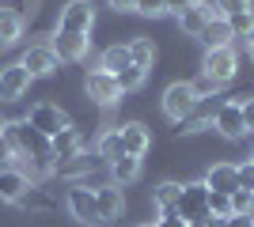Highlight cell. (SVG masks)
I'll use <instances>...</instances> for the list:
<instances>
[{
    "instance_id": "1",
    "label": "cell",
    "mask_w": 254,
    "mask_h": 227,
    "mask_svg": "<svg viewBox=\"0 0 254 227\" xmlns=\"http://www.w3.org/2000/svg\"><path fill=\"white\" fill-rule=\"evenodd\" d=\"M0 133L8 136V144H11L15 155H27V159H31L34 174H53V148L38 129H31L27 121H4Z\"/></svg>"
},
{
    "instance_id": "2",
    "label": "cell",
    "mask_w": 254,
    "mask_h": 227,
    "mask_svg": "<svg viewBox=\"0 0 254 227\" xmlns=\"http://www.w3.org/2000/svg\"><path fill=\"white\" fill-rule=\"evenodd\" d=\"M179 216L186 220V227H201L205 220H209V189H205V182L182 185V193H179Z\"/></svg>"
},
{
    "instance_id": "3",
    "label": "cell",
    "mask_w": 254,
    "mask_h": 227,
    "mask_svg": "<svg viewBox=\"0 0 254 227\" xmlns=\"http://www.w3.org/2000/svg\"><path fill=\"white\" fill-rule=\"evenodd\" d=\"M23 121H27L31 129H38L46 140H53L61 129H68V125H72V121H68V114H64L61 106H53V102H38V106H31V114H27Z\"/></svg>"
},
{
    "instance_id": "4",
    "label": "cell",
    "mask_w": 254,
    "mask_h": 227,
    "mask_svg": "<svg viewBox=\"0 0 254 227\" xmlns=\"http://www.w3.org/2000/svg\"><path fill=\"white\" fill-rule=\"evenodd\" d=\"M64 205H68V212H72L80 224H87V227H103V216H99L95 189H91V185H72V189H68V197H64Z\"/></svg>"
},
{
    "instance_id": "5",
    "label": "cell",
    "mask_w": 254,
    "mask_h": 227,
    "mask_svg": "<svg viewBox=\"0 0 254 227\" xmlns=\"http://www.w3.org/2000/svg\"><path fill=\"white\" fill-rule=\"evenodd\" d=\"M235 68H239V61H235L232 45H228V49H205L201 72H205V80H212L216 87L228 84V80H235Z\"/></svg>"
},
{
    "instance_id": "6",
    "label": "cell",
    "mask_w": 254,
    "mask_h": 227,
    "mask_svg": "<svg viewBox=\"0 0 254 227\" xmlns=\"http://www.w3.org/2000/svg\"><path fill=\"white\" fill-rule=\"evenodd\" d=\"M84 91H87V98H91V102H99V106H114L118 98L126 95V91H122V84H118V76L103 72V68L87 72V84H84Z\"/></svg>"
},
{
    "instance_id": "7",
    "label": "cell",
    "mask_w": 254,
    "mask_h": 227,
    "mask_svg": "<svg viewBox=\"0 0 254 227\" xmlns=\"http://www.w3.org/2000/svg\"><path fill=\"white\" fill-rule=\"evenodd\" d=\"M193 106H197V91H193V84H171L167 91H163V114H167L175 125H179Z\"/></svg>"
},
{
    "instance_id": "8",
    "label": "cell",
    "mask_w": 254,
    "mask_h": 227,
    "mask_svg": "<svg viewBox=\"0 0 254 227\" xmlns=\"http://www.w3.org/2000/svg\"><path fill=\"white\" fill-rule=\"evenodd\" d=\"M91 27H95V8H91V0H68L61 8V31L91 34Z\"/></svg>"
},
{
    "instance_id": "9",
    "label": "cell",
    "mask_w": 254,
    "mask_h": 227,
    "mask_svg": "<svg viewBox=\"0 0 254 227\" xmlns=\"http://www.w3.org/2000/svg\"><path fill=\"white\" fill-rule=\"evenodd\" d=\"M87 45H91V38H87V34L61 31V27H57V34H53L50 49L57 53V61H84V57H87Z\"/></svg>"
},
{
    "instance_id": "10",
    "label": "cell",
    "mask_w": 254,
    "mask_h": 227,
    "mask_svg": "<svg viewBox=\"0 0 254 227\" xmlns=\"http://www.w3.org/2000/svg\"><path fill=\"white\" fill-rule=\"evenodd\" d=\"M220 106H224V98H197V106L186 114V118L179 121V133H201V129H209L212 121H216V114H220Z\"/></svg>"
},
{
    "instance_id": "11",
    "label": "cell",
    "mask_w": 254,
    "mask_h": 227,
    "mask_svg": "<svg viewBox=\"0 0 254 227\" xmlns=\"http://www.w3.org/2000/svg\"><path fill=\"white\" fill-rule=\"evenodd\" d=\"M31 87V72L15 61V65H4L0 68V102H15V98L27 95Z\"/></svg>"
},
{
    "instance_id": "12",
    "label": "cell",
    "mask_w": 254,
    "mask_h": 227,
    "mask_svg": "<svg viewBox=\"0 0 254 227\" xmlns=\"http://www.w3.org/2000/svg\"><path fill=\"white\" fill-rule=\"evenodd\" d=\"M216 133L220 136H228V140H243L247 136V125H243V102H235V98H228L220 106V114H216Z\"/></svg>"
},
{
    "instance_id": "13",
    "label": "cell",
    "mask_w": 254,
    "mask_h": 227,
    "mask_svg": "<svg viewBox=\"0 0 254 227\" xmlns=\"http://www.w3.org/2000/svg\"><path fill=\"white\" fill-rule=\"evenodd\" d=\"M19 65L31 72V80H38V76H53L57 68H61V61H57V53H53L50 45H31V49L23 53Z\"/></svg>"
},
{
    "instance_id": "14",
    "label": "cell",
    "mask_w": 254,
    "mask_h": 227,
    "mask_svg": "<svg viewBox=\"0 0 254 227\" xmlns=\"http://www.w3.org/2000/svg\"><path fill=\"white\" fill-rule=\"evenodd\" d=\"M205 189H209V193L232 197L235 189H239V171H235L232 163H216V167H209V174H205Z\"/></svg>"
},
{
    "instance_id": "15",
    "label": "cell",
    "mask_w": 254,
    "mask_h": 227,
    "mask_svg": "<svg viewBox=\"0 0 254 227\" xmlns=\"http://www.w3.org/2000/svg\"><path fill=\"white\" fill-rule=\"evenodd\" d=\"M31 189H34V185H31V178H27L23 171H0V201L19 205Z\"/></svg>"
},
{
    "instance_id": "16",
    "label": "cell",
    "mask_w": 254,
    "mask_h": 227,
    "mask_svg": "<svg viewBox=\"0 0 254 227\" xmlns=\"http://www.w3.org/2000/svg\"><path fill=\"white\" fill-rule=\"evenodd\" d=\"M216 15H220V11L212 8V4H205V0H197L193 8H186V11H182V15H179V27H182V31H186V34H193V38H197V34L205 31V23H212V19H216Z\"/></svg>"
},
{
    "instance_id": "17",
    "label": "cell",
    "mask_w": 254,
    "mask_h": 227,
    "mask_svg": "<svg viewBox=\"0 0 254 227\" xmlns=\"http://www.w3.org/2000/svg\"><path fill=\"white\" fill-rule=\"evenodd\" d=\"M95 205H99V216H103V224L118 220V216H122V185H114V182L95 185Z\"/></svg>"
},
{
    "instance_id": "18",
    "label": "cell",
    "mask_w": 254,
    "mask_h": 227,
    "mask_svg": "<svg viewBox=\"0 0 254 227\" xmlns=\"http://www.w3.org/2000/svg\"><path fill=\"white\" fill-rule=\"evenodd\" d=\"M50 148H53V167H57V163H64V159H76V155H80V148H84V140H80V133L68 125V129H61V133L50 140Z\"/></svg>"
},
{
    "instance_id": "19",
    "label": "cell",
    "mask_w": 254,
    "mask_h": 227,
    "mask_svg": "<svg viewBox=\"0 0 254 227\" xmlns=\"http://www.w3.org/2000/svg\"><path fill=\"white\" fill-rule=\"evenodd\" d=\"M118 133H122V148H126V155H144L148 151V144H152V136H148V129L140 125V121H129V125H118Z\"/></svg>"
},
{
    "instance_id": "20",
    "label": "cell",
    "mask_w": 254,
    "mask_h": 227,
    "mask_svg": "<svg viewBox=\"0 0 254 227\" xmlns=\"http://www.w3.org/2000/svg\"><path fill=\"white\" fill-rule=\"evenodd\" d=\"M205 42V49H228L232 45V27H228V19L224 15H216L212 23H205V31L197 34Z\"/></svg>"
},
{
    "instance_id": "21",
    "label": "cell",
    "mask_w": 254,
    "mask_h": 227,
    "mask_svg": "<svg viewBox=\"0 0 254 227\" xmlns=\"http://www.w3.org/2000/svg\"><path fill=\"white\" fill-rule=\"evenodd\" d=\"M133 65V57H129V42L122 45H106L103 49V61H99V68H103V72H110V76H118V72H126V68Z\"/></svg>"
},
{
    "instance_id": "22",
    "label": "cell",
    "mask_w": 254,
    "mask_h": 227,
    "mask_svg": "<svg viewBox=\"0 0 254 227\" xmlns=\"http://www.w3.org/2000/svg\"><path fill=\"white\" fill-rule=\"evenodd\" d=\"M179 193H182V185H179V182H159L156 189H152V201H156L159 216H167V212H179Z\"/></svg>"
},
{
    "instance_id": "23",
    "label": "cell",
    "mask_w": 254,
    "mask_h": 227,
    "mask_svg": "<svg viewBox=\"0 0 254 227\" xmlns=\"http://www.w3.org/2000/svg\"><path fill=\"white\" fill-rule=\"evenodd\" d=\"M23 38V15L15 8H0V45H11Z\"/></svg>"
},
{
    "instance_id": "24",
    "label": "cell",
    "mask_w": 254,
    "mask_h": 227,
    "mask_svg": "<svg viewBox=\"0 0 254 227\" xmlns=\"http://www.w3.org/2000/svg\"><path fill=\"white\" fill-rule=\"evenodd\" d=\"M110 178H114V185H129L140 178V159L137 155H122V159L110 163Z\"/></svg>"
},
{
    "instance_id": "25",
    "label": "cell",
    "mask_w": 254,
    "mask_h": 227,
    "mask_svg": "<svg viewBox=\"0 0 254 227\" xmlns=\"http://www.w3.org/2000/svg\"><path fill=\"white\" fill-rule=\"evenodd\" d=\"M122 155H126V148H122V133H118V129L103 133V136H99V159H106V167H110V163L122 159Z\"/></svg>"
},
{
    "instance_id": "26",
    "label": "cell",
    "mask_w": 254,
    "mask_h": 227,
    "mask_svg": "<svg viewBox=\"0 0 254 227\" xmlns=\"http://www.w3.org/2000/svg\"><path fill=\"white\" fill-rule=\"evenodd\" d=\"M129 57H133V65H137V68L148 72L152 61H156V45H152V38H133V42H129Z\"/></svg>"
},
{
    "instance_id": "27",
    "label": "cell",
    "mask_w": 254,
    "mask_h": 227,
    "mask_svg": "<svg viewBox=\"0 0 254 227\" xmlns=\"http://www.w3.org/2000/svg\"><path fill=\"white\" fill-rule=\"evenodd\" d=\"M228 27H232V38H251L254 34V11H232V15H224Z\"/></svg>"
},
{
    "instance_id": "28",
    "label": "cell",
    "mask_w": 254,
    "mask_h": 227,
    "mask_svg": "<svg viewBox=\"0 0 254 227\" xmlns=\"http://www.w3.org/2000/svg\"><path fill=\"white\" fill-rule=\"evenodd\" d=\"M144 80H148V72H144V68H137V65H129L126 72H118V84H122V91H137Z\"/></svg>"
},
{
    "instance_id": "29",
    "label": "cell",
    "mask_w": 254,
    "mask_h": 227,
    "mask_svg": "<svg viewBox=\"0 0 254 227\" xmlns=\"http://www.w3.org/2000/svg\"><path fill=\"white\" fill-rule=\"evenodd\" d=\"M254 212V193L251 189H235L232 193V216H251Z\"/></svg>"
},
{
    "instance_id": "30",
    "label": "cell",
    "mask_w": 254,
    "mask_h": 227,
    "mask_svg": "<svg viewBox=\"0 0 254 227\" xmlns=\"http://www.w3.org/2000/svg\"><path fill=\"white\" fill-rule=\"evenodd\" d=\"M209 216H212V220H228V216H232V197L209 193Z\"/></svg>"
},
{
    "instance_id": "31",
    "label": "cell",
    "mask_w": 254,
    "mask_h": 227,
    "mask_svg": "<svg viewBox=\"0 0 254 227\" xmlns=\"http://www.w3.org/2000/svg\"><path fill=\"white\" fill-rule=\"evenodd\" d=\"M133 11H140V15H163V11H167V0H137Z\"/></svg>"
},
{
    "instance_id": "32",
    "label": "cell",
    "mask_w": 254,
    "mask_h": 227,
    "mask_svg": "<svg viewBox=\"0 0 254 227\" xmlns=\"http://www.w3.org/2000/svg\"><path fill=\"white\" fill-rule=\"evenodd\" d=\"M216 11H220V15H232V11H251V0H216Z\"/></svg>"
},
{
    "instance_id": "33",
    "label": "cell",
    "mask_w": 254,
    "mask_h": 227,
    "mask_svg": "<svg viewBox=\"0 0 254 227\" xmlns=\"http://www.w3.org/2000/svg\"><path fill=\"white\" fill-rule=\"evenodd\" d=\"M235 171H239V189H251L254 193V163H239Z\"/></svg>"
},
{
    "instance_id": "34",
    "label": "cell",
    "mask_w": 254,
    "mask_h": 227,
    "mask_svg": "<svg viewBox=\"0 0 254 227\" xmlns=\"http://www.w3.org/2000/svg\"><path fill=\"white\" fill-rule=\"evenodd\" d=\"M11 163H15V151H11L8 136L0 133V171H11Z\"/></svg>"
},
{
    "instance_id": "35",
    "label": "cell",
    "mask_w": 254,
    "mask_h": 227,
    "mask_svg": "<svg viewBox=\"0 0 254 227\" xmlns=\"http://www.w3.org/2000/svg\"><path fill=\"white\" fill-rule=\"evenodd\" d=\"M156 227H186V220L179 216V212H167V216H159Z\"/></svg>"
},
{
    "instance_id": "36",
    "label": "cell",
    "mask_w": 254,
    "mask_h": 227,
    "mask_svg": "<svg viewBox=\"0 0 254 227\" xmlns=\"http://www.w3.org/2000/svg\"><path fill=\"white\" fill-rule=\"evenodd\" d=\"M243 125H247V133H254V98L243 102Z\"/></svg>"
},
{
    "instance_id": "37",
    "label": "cell",
    "mask_w": 254,
    "mask_h": 227,
    "mask_svg": "<svg viewBox=\"0 0 254 227\" xmlns=\"http://www.w3.org/2000/svg\"><path fill=\"white\" fill-rule=\"evenodd\" d=\"M197 0H167V11H175V15H182L186 8H193Z\"/></svg>"
},
{
    "instance_id": "38",
    "label": "cell",
    "mask_w": 254,
    "mask_h": 227,
    "mask_svg": "<svg viewBox=\"0 0 254 227\" xmlns=\"http://www.w3.org/2000/svg\"><path fill=\"white\" fill-rule=\"evenodd\" d=\"M224 227H254V216H228Z\"/></svg>"
},
{
    "instance_id": "39",
    "label": "cell",
    "mask_w": 254,
    "mask_h": 227,
    "mask_svg": "<svg viewBox=\"0 0 254 227\" xmlns=\"http://www.w3.org/2000/svg\"><path fill=\"white\" fill-rule=\"evenodd\" d=\"M106 4H110V8H118V11H133V4H137V0H106Z\"/></svg>"
},
{
    "instance_id": "40",
    "label": "cell",
    "mask_w": 254,
    "mask_h": 227,
    "mask_svg": "<svg viewBox=\"0 0 254 227\" xmlns=\"http://www.w3.org/2000/svg\"><path fill=\"white\" fill-rule=\"evenodd\" d=\"M247 49H251V61H254V34H251V45H247Z\"/></svg>"
},
{
    "instance_id": "41",
    "label": "cell",
    "mask_w": 254,
    "mask_h": 227,
    "mask_svg": "<svg viewBox=\"0 0 254 227\" xmlns=\"http://www.w3.org/2000/svg\"><path fill=\"white\" fill-rule=\"evenodd\" d=\"M140 227H156V224H140Z\"/></svg>"
},
{
    "instance_id": "42",
    "label": "cell",
    "mask_w": 254,
    "mask_h": 227,
    "mask_svg": "<svg viewBox=\"0 0 254 227\" xmlns=\"http://www.w3.org/2000/svg\"><path fill=\"white\" fill-rule=\"evenodd\" d=\"M251 163H254V155H251Z\"/></svg>"
}]
</instances>
